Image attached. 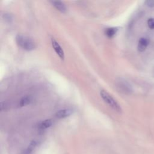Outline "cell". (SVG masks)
Returning <instances> with one entry per match:
<instances>
[{"mask_svg": "<svg viewBox=\"0 0 154 154\" xmlns=\"http://www.w3.org/2000/svg\"><path fill=\"white\" fill-rule=\"evenodd\" d=\"M52 121L49 119H47V120H45L43 122H42L39 125H38V128L40 129H42V130H44V129H46L48 128H49L51 125H52Z\"/></svg>", "mask_w": 154, "mask_h": 154, "instance_id": "ba28073f", "label": "cell"}, {"mask_svg": "<svg viewBox=\"0 0 154 154\" xmlns=\"http://www.w3.org/2000/svg\"><path fill=\"white\" fill-rule=\"evenodd\" d=\"M118 87L120 88L122 92L125 94H130L132 93V90L131 85L125 80H120L119 81Z\"/></svg>", "mask_w": 154, "mask_h": 154, "instance_id": "277c9868", "label": "cell"}, {"mask_svg": "<svg viewBox=\"0 0 154 154\" xmlns=\"http://www.w3.org/2000/svg\"><path fill=\"white\" fill-rule=\"evenodd\" d=\"M145 4L150 8H153V7H154V0L146 1H145Z\"/></svg>", "mask_w": 154, "mask_h": 154, "instance_id": "7c38bea8", "label": "cell"}, {"mask_svg": "<svg viewBox=\"0 0 154 154\" xmlns=\"http://www.w3.org/2000/svg\"><path fill=\"white\" fill-rule=\"evenodd\" d=\"M149 43V38L146 37H141L139 39L137 49L139 52H143L146 50Z\"/></svg>", "mask_w": 154, "mask_h": 154, "instance_id": "5b68a950", "label": "cell"}, {"mask_svg": "<svg viewBox=\"0 0 154 154\" xmlns=\"http://www.w3.org/2000/svg\"><path fill=\"white\" fill-rule=\"evenodd\" d=\"M117 30H118L117 28H114V27L107 28L105 31V34L108 37L112 38L116 35Z\"/></svg>", "mask_w": 154, "mask_h": 154, "instance_id": "9c48e42d", "label": "cell"}, {"mask_svg": "<svg viewBox=\"0 0 154 154\" xmlns=\"http://www.w3.org/2000/svg\"><path fill=\"white\" fill-rule=\"evenodd\" d=\"M100 94L102 99L114 110L119 112H122V108L120 105L106 91L103 90H101L100 92Z\"/></svg>", "mask_w": 154, "mask_h": 154, "instance_id": "7a4b0ae2", "label": "cell"}, {"mask_svg": "<svg viewBox=\"0 0 154 154\" xmlns=\"http://www.w3.org/2000/svg\"><path fill=\"white\" fill-rule=\"evenodd\" d=\"M31 102V98L30 96H25L23 97L19 102L20 106H24L29 105Z\"/></svg>", "mask_w": 154, "mask_h": 154, "instance_id": "30bf717a", "label": "cell"}, {"mask_svg": "<svg viewBox=\"0 0 154 154\" xmlns=\"http://www.w3.org/2000/svg\"><path fill=\"white\" fill-rule=\"evenodd\" d=\"M51 44L53 49H54L56 54L58 55V57L61 58V60H64V51L61 47V46L59 45V43L54 38H51Z\"/></svg>", "mask_w": 154, "mask_h": 154, "instance_id": "3957f363", "label": "cell"}, {"mask_svg": "<svg viewBox=\"0 0 154 154\" xmlns=\"http://www.w3.org/2000/svg\"><path fill=\"white\" fill-rule=\"evenodd\" d=\"M148 27L151 29H154V18H149L147 20Z\"/></svg>", "mask_w": 154, "mask_h": 154, "instance_id": "8fae6325", "label": "cell"}, {"mask_svg": "<svg viewBox=\"0 0 154 154\" xmlns=\"http://www.w3.org/2000/svg\"><path fill=\"white\" fill-rule=\"evenodd\" d=\"M51 3L55 7V8L60 12L63 13L66 12L67 8L63 2L61 1H51Z\"/></svg>", "mask_w": 154, "mask_h": 154, "instance_id": "52a82bcc", "label": "cell"}, {"mask_svg": "<svg viewBox=\"0 0 154 154\" xmlns=\"http://www.w3.org/2000/svg\"><path fill=\"white\" fill-rule=\"evenodd\" d=\"M16 42L19 47L26 51H32L36 47V45L32 38L22 34L16 35Z\"/></svg>", "mask_w": 154, "mask_h": 154, "instance_id": "6da1fadb", "label": "cell"}, {"mask_svg": "<svg viewBox=\"0 0 154 154\" xmlns=\"http://www.w3.org/2000/svg\"><path fill=\"white\" fill-rule=\"evenodd\" d=\"M72 114V110L69 109H63L58 111L55 116L58 119H63L69 116Z\"/></svg>", "mask_w": 154, "mask_h": 154, "instance_id": "8992f818", "label": "cell"}]
</instances>
